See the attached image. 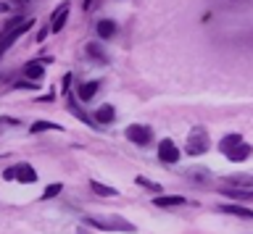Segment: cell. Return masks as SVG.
Listing matches in <instances>:
<instances>
[{"label":"cell","instance_id":"6da1fadb","mask_svg":"<svg viewBox=\"0 0 253 234\" xmlns=\"http://www.w3.org/2000/svg\"><path fill=\"white\" fill-rule=\"evenodd\" d=\"M206 21L219 42L253 48V0H209Z\"/></svg>","mask_w":253,"mask_h":234},{"label":"cell","instance_id":"7a4b0ae2","mask_svg":"<svg viewBox=\"0 0 253 234\" xmlns=\"http://www.w3.org/2000/svg\"><path fill=\"white\" fill-rule=\"evenodd\" d=\"M185 150H187V155H203L206 150H209V132H206L203 127L190 129L187 142H185Z\"/></svg>","mask_w":253,"mask_h":234},{"label":"cell","instance_id":"3957f363","mask_svg":"<svg viewBox=\"0 0 253 234\" xmlns=\"http://www.w3.org/2000/svg\"><path fill=\"white\" fill-rule=\"evenodd\" d=\"M124 134H126V139H129V142H134V145H148L150 139H153V129H150V127H142V124H132V127L124 129Z\"/></svg>","mask_w":253,"mask_h":234},{"label":"cell","instance_id":"277c9868","mask_svg":"<svg viewBox=\"0 0 253 234\" xmlns=\"http://www.w3.org/2000/svg\"><path fill=\"white\" fill-rule=\"evenodd\" d=\"M158 158H161L164 163H177L179 161L177 145H174L171 139H161V142H158Z\"/></svg>","mask_w":253,"mask_h":234},{"label":"cell","instance_id":"5b68a950","mask_svg":"<svg viewBox=\"0 0 253 234\" xmlns=\"http://www.w3.org/2000/svg\"><path fill=\"white\" fill-rule=\"evenodd\" d=\"M87 226H95V229H134L129 221H122V218H111V221H95V218H84Z\"/></svg>","mask_w":253,"mask_h":234},{"label":"cell","instance_id":"8992f818","mask_svg":"<svg viewBox=\"0 0 253 234\" xmlns=\"http://www.w3.org/2000/svg\"><path fill=\"white\" fill-rule=\"evenodd\" d=\"M32 24H35V21H32V19H27V21H24L21 27H16L13 32H8V34H3V42H0V50L5 53V50L11 48V45H13V40H19V37H21L24 32H27V29H32Z\"/></svg>","mask_w":253,"mask_h":234},{"label":"cell","instance_id":"52a82bcc","mask_svg":"<svg viewBox=\"0 0 253 234\" xmlns=\"http://www.w3.org/2000/svg\"><path fill=\"white\" fill-rule=\"evenodd\" d=\"M13 179H19L24 184H35L37 182V171L29 166V163H19V166L13 168Z\"/></svg>","mask_w":253,"mask_h":234},{"label":"cell","instance_id":"ba28073f","mask_svg":"<svg viewBox=\"0 0 253 234\" xmlns=\"http://www.w3.org/2000/svg\"><path fill=\"white\" fill-rule=\"evenodd\" d=\"M66 108H69V113H74V116H77L79 121H84V124H87V127L98 129V121H95V119H90V116H87V113L82 111V108H79L77 98H69V100H66Z\"/></svg>","mask_w":253,"mask_h":234},{"label":"cell","instance_id":"9c48e42d","mask_svg":"<svg viewBox=\"0 0 253 234\" xmlns=\"http://www.w3.org/2000/svg\"><path fill=\"white\" fill-rule=\"evenodd\" d=\"M251 150H253V147H251L248 142H237V145H232V147H229V150H227L224 155H227L229 161L240 163V161H245V158L251 155Z\"/></svg>","mask_w":253,"mask_h":234},{"label":"cell","instance_id":"30bf717a","mask_svg":"<svg viewBox=\"0 0 253 234\" xmlns=\"http://www.w3.org/2000/svg\"><path fill=\"white\" fill-rule=\"evenodd\" d=\"M98 90H100V82H84V84H79L77 95H79L82 103H87V100H92L95 95H98Z\"/></svg>","mask_w":253,"mask_h":234},{"label":"cell","instance_id":"8fae6325","mask_svg":"<svg viewBox=\"0 0 253 234\" xmlns=\"http://www.w3.org/2000/svg\"><path fill=\"white\" fill-rule=\"evenodd\" d=\"M66 16H69V3H63L58 11L53 13V21H50V32H61L63 24H66Z\"/></svg>","mask_w":253,"mask_h":234},{"label":"cell","instance_id":"7c38bea8","mask_svg":"<svg viewBox=\"0 0 253 234\" xmlns=\"http://www.w3.org/2000/svg\"><path fill=\"white\" fill-rule=\"evenodd\" d=\"M84 53H87V56H90L92 61H98V64H108L106 50H103L98 42H87V45H84Z\"/></svg>","mask_w":253,"mask_h":234},{"label":"cell","instance_id":"4fadbf2b","mask_svg":"<svg viewBox=\"0 0 253 234\" xmlns=\"http://www.w3.org/2000/svg\"><path fill=\"white\" fill-rule=\"evenodd\" d=\"M219 210H221V213H229V216H237V218H253V210H251V208L235 205V202H229V205H221Z\"/></svg>","mask_w":253,"mask_h":234},{"label":"cell","instance_id":"5bb4252c","mask_svg":"<svg viewBox=\"0 0 253 234\" xmlns=\"http://www.w3.org/2000/svg\"><path fill=\"white\" fill-rule=\"evenodd\" d=\"M114 119H116L114 105H100L98 111H95V121H98V124H111Z\"/></svg>","mask_w":253,"mask_h":234},{"label":"cell","instance_id":"9a60e30c","mask_svg":"<svg viewBox=\"0 0 253 234\" xmlns=\"http://www.w3.org/2000/svg\"><path fill=\"white\" fill-rule=\"evenodd\" d=\"M185 198H177V195H171V198H166V195H161V198L153 200L156 208H174V205H185Z\"/></svg>","mask_w":253,"mask_h":234},{"label":"cell","instance_id":"2e32d148","mask_svg":"<svg viewBox=\"0 0 253 234\" xmlns=\"http://www.w3.org/2000/svg\"><path fill=\"white\" fill-rule=\"evenodd\" d=\"M98 34L103 37V40H111V37L116 34V24L111 19H103V21H98Z\"/></svg>","mask_w":253,"mask_h":234},{"label":"cell","instance_id":"e0dca14e","mask_svg":"<svg viewBox=\"0 0 253 234\" xmlns=\"http://www.w3.org/2000/svg\"><path fill=\"white\" fill-rule=\"evenodd\" d=\"M24 76H27V79H40V76H42V64H40V61H32V64H27L24 66Z\"/></svg>","mask_w":253,"mask_h":234},{"label":"cell","instance_id":"ac0fdd59","mask_svg":"<svg viewBox=\"0 0 253 234\" xmlns=\"http://www.w3.org/2000/svg\"><path fill=\"white\" fill-rule=\"evenodd\" d=\"M90 190L95 195H103V198H114V195H119L114 187H108V184H100V182H90Z\"/></svg>","mask_w":253,"mask_h":234},{"label":"cell","instance_id":"d6986e66","mask_svg":"<svg viewBox=\"0 0 253 234\" xmlns=\"http://www.w3.org/2000/svg\"><path fill=\"white\" fill-rule=\"evenodd\" d=\"M32 132H35V134H40V132H61V127L53 121H35L32 124Z\"/></svg>","mask_w":253,"mask_h":234},{"label":"cell","instance_id":"ffe728a7","mask_svg":"<svg viewBox=\"0 0 253 234\" xmlns=\"http://www.w3.org/2000/svg\"><path fill=\"white\" fill-rule=\"evenodd\" d=\"M224 182H227V184H232V187H253V176L237 174V176H227Z\"/></svg>","mask_w":253,"mask_h":234},{"label":"cell","instance_id":"44dd1931","mask_svg":"<svg viewBox=\"0 0 253 234\" xmlns=\"http://www.w3.org/2000/svg\"><path fill=\"white\" fill-rule=\"evenodd\" d=\"M237 142H243V137H240V134H227V137L219 142V150H221V153H227L229 147H232V145H237Z\"/></svg>","mask_w":253,"mask_h":234},{"label":"cell","instance_id":"7402d4cb","mask_svg":"<svg viewBox=\"0 0 253 234\" xmlns=\"http://www.w3.org/2000/svg\"><path fill=\"white\" fill-rule=\"evenodd\" d=\"M221 192L232 200H251L253 198V192H245V190H221Z\"/></svg>","mask_w":253,"mask_h":234},{"label":"cell","instance_id":"603a6c76","mask_svg":"<svg viewBox=\"0 0 253 234\" xmlns=\"http://www.w3.org/2000/svg\"><path fill=\"white\" fill-rule=\"evenodd\" d=\"M137 184H140V187H145V190L161 192V184H158V182H153V179H148V176H137Z\"/></svg>","mask_w":253,"mask_h":234},{"label":"cell","instance_id":"cb8c5ba5","mask_svg":"<svg viewBox=\"0 0 253 234\" xmlns=\"http://www.w3.org/2000/svg\"><path fill=\"white\" fill-rule=\"evenodd\" d=\"M187 179H198V182H206V179H209V171H206V168H190V171H187Z\"/></svg>","mask_w":253,"mask_h":234},{"label":"cell","instance_id":"d4e9b609","mask_svg":"<svg viewBox=\"0 0 253 234\" xmlns=\"http://www.w3.org/2000/svg\"><path fill=\"white\" fill-rule=\"evenodd\" d=\"M63 190L61 184H50V187H45V192H42V200H50V198H55V195H58Z\"/></svg>","mask_w":253,"mask_h":234},{"label":"cell","instance_id":"484cf974","mask_svg":"<svg viewBox=\"0 0 253 234\" xmlns=\"http://www.w3.org/2000/svg\"><path fill=\"white\" fill-rule=\"evenodd\" d=\"M47 32H50V29H40V34H37V42H45V37H47Z\"/></svg>","mask_w":253,"mask_h":234},{"label":"cell","instance_id":"4316f807","mask_svg":"<svg viewBox=\"0 0 253 234\" xmlns=\"http://www.w3.org/2000/svg\"><path fill=\"white\" fill-rule=\"evenodd\" d=\"M69 82H71V74H66V76H63V92L69 90Z\"/></svg>","mask_w":253,"mask_h":234},{"label":"cell","instance_id":"83f0119b","mask_svg":"<svg viewBox=\"0 0 253 234\" xmlns=\"http://www.w3.org/2000/svg\"><path fill=\"white\" fill-rule=\"evenodd\" d=\"M19 3H27V0H19Z\"/></svg>","mask_w":253,"mask_h":234}]
</instances>
